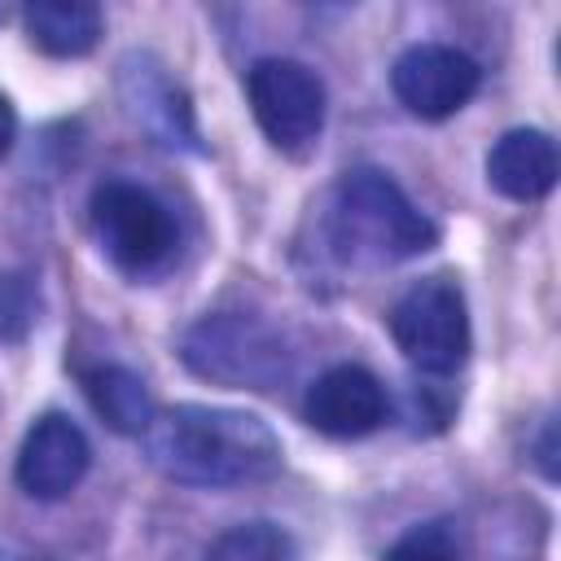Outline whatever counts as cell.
Here are the masks:
<instances>
[{
  "label": "cell",
  "instance_id": "1",
  "mask_svg": "<svg viewBox=\"0 0 561 561\" xmlns=\"http://www.w3.org/2000/svg\"><path fill=\"white\" fill-rule=\"evenodd\" d=\"M145 456L158 473L184 486H245L280 473L285 451L276 430L241 408L175 403L153 412L140 434Z\"/></svg>",
  "mask_w": 561,
  "mask_h": 561
},
{
  "label": "cell",
  "instance_id": "2",
  "mask_svg": "<svg viewBox=\"0 0 561 561\" xmlns=\"http://www.w3.org/2000/svg\"><path fill=\"white\" fill-rule=\"evenodd\" d=\"M329 245L351 267H386L425 254L438 241L434 219L377 167H355L329 202Z\"/></svg>",
  "mask_w": 561,
  "mask_h": 561
},
{
  "label": "cell",
  "instance_id": "3",
  "mask_svg": "<svg viewBox=\"0 0 561 561\" xmlns=\"http://www.w3.org/2000/svg\"><path fill=\"white\" fill-rule=\"evenodd\" d=\"M180 359L193 377L228 390H272L294 368L285 333L241 311H215L188 324L180 337Z\"/></svg>",
  "mask_w": 561,
  "mask_h": 561
},
{
  "label": "cell",
  "instance_id": "4",
  "mask_svg": "<svg viewBox=\"0 0 561 561\" xmlns=\"http://www.w3.org/2000/svg\"><path fill=\"white\" fill-rule=\"evenodd\" d=\"M390 337L403 351V359L430 377H447L469 359V307H465V289L451 276H421L412 280L390 316Z\"/></svg>",
  "mask_w": 561,
  "mask_h": 561
},
{
  "label": "cell",
  "instance_id": "5",
  "mask_svg": "<svg viewBox=\"0 0 561 561\" xmlns=\"http://www.w3.org/2000/svg\"><path fill=\"white\" fill-rule=\"evenodd\" d=\"M92 232L105 259L131 276H149L175 254V219L158 193L136 180H105L88 202Z\"/></svg>",
  "mask_w": 561,
  "mask_h": 561
},
{
  "label": "cell",
  "instance_id": "6",
  "mask_svg": "<svg viewBox=\"0 0 561 561\" xmlns=\"http://www.w3.org/2000/svg\"><path fill=\"white\" fill-rule=\"evenodd\" d=\"M245 96L276 149H307L324 127V83L294 57H259L245 70Z\"/></svg>",
  "mask_w": 561,
  "mask_h": 561
},
{
  "label": "cell",
  "instance_id": "7",
  "mask_svg": "<svg viewBox=\"0 0 561 561\" xmlns=\"http://www.w3.org/2000/svg\"><path fill=\"white\" fill-rule=\"evenodd\" d=\"M478 83H482L478 61L451 44H412L390 66V88L399 105L425 123H438L465 110Z\"/></svg>",
  "mask_w": 561,
  "mask_h": 561
},
{
  "label": "cell",
  "instance_id": "8",
  "mask_svg": "<svg viewBox=\"0 0 561 561\" xmlns=\"http://www.w3.org/2000/svg\"><path fill=\"white\" fill-rule=\"evenodd\" d=\"M302 416L311 430H320L329 438H364L390 416V394L368 368L333 364L307 386Z\"/></svg>",
  "mask_w": 561,
  "mask_h": 561
},
{
  "label": "cell",
  "instance_id": "9",
  "mask_svg": "<svg viewBox=\"0 0 561 561\" xmlns=\"http://www.w3.org/2000/svg\"><path fill=\"white\" fill-rule=\"evenodd\" d=\"M88 465H92L88 434L70 416L44 412L26 430V438L18 447V469L13 473H18V486L31 500H66L83 482Z\"/></svg>",
  "mask_w": 561,
  "mask_h": 561
},
{
  "label": "cell",
  "instance_id": "10",
  "mask_svg": "<svg viewBox=\"0 0 561 561\" xmlns=\"http://www.w3.org/2000/svg\"><path fill=\"white\" fill-rule=\"evenodd\" d=\"M118 83H123V101L131 110V118L167 149H202L197 145V123L188 110V96L180 92V83L167 75V66L149 53H131L118 66Z\"/></svg>",
  "mask_w": 561,
  "mask_h": 561
},
{
  "label": "cell",
  "instance_id": "11",
  "mask_svg": "<svg viewBox=\"0 0 561 561\" xmlns=\"http://www.w3.org/2000/svg\"><path fill=\"white\" fill-rule=\"evenodd\" d=\"M486 180L508 202H539L557 184V140L539 127L504 131L486 153Z\"/></svg>",
  "mask_w": 561,
  "mask_h": 561
},
{
  "label": "cell",
  "instance_id": "12",
  "mask_svg": "<svg viewBox=\"0 0 561 561\" xmlns=\"http://www.w3.org/2000/svg\"><path fill=\"white\" fill-rule=\"evenodd\" d=\"M26 35L48 57H83L101 44L105 18L92 0H35L22 9Z\"/></svg>",
  "mask_w": 561,
  "mask_h": 561
},
{
  "label": "cell",
  "instance_id": "13",
  "mask_svg": "<svg viewBox=\"0 0 561 561\" xmlns=\"http://www.w3.org/2000/svg\"><path fill=\"white\" fill-rule=\"evenodd\" d=\"M83 390L88 403L96 408V416L114 430V434H145L153 421V399L149 386L123 368V364H96L83 373Z\"/></svg>",
  "mask_w": 561,
  "mask_h": 561
},
{
  "label": "cell",
  "instance_id": "14",
  "mask_svg": "<svg viewBox=\"0 0 561 561\" xmlns=\"http://www.w3.org/2000/svg\"><path fill=\"white\" fill-rule=\"evenodd\" d=\"M206 561H298V539L276 522H237L210 543Z\"/></svg>",
  "mask_w": 561,
  "mask_h": 561
},
{
  "label": "cell",
  "instance_id": "15",
  "mask_svg": "<svg viewBox=\"0 0 561 561\" xmlns=\"http://www.w3.org/2000/svg\"><path fill=\"white\" fill-rule=\"evenodd\" d=\"M386 561H465V552L451 522H416L386 548Z\"/></svg>",
  "mask_w": 561,
  "mask_h": 561
},
{
  "label": "cell",
  "instance_id": "16",
  "mask_svg": "<svg viewBox=\"0 0 561 561\" xmlns=\"http://www.w3.org/2000/svg\"><path fill=\"white\" fill-rule=\"evenodd\" d=\"M35 324V289L31 276L4 272L0 276V342H22Z\"/></svg>",
  "mask_w": 561,
  "mask_h": 561
},
{
  "label": "cell",
  "instance_id": "17",
  "mask_svg": "<svg viewBox=\"0 0 561 561\" xmlns=\"http://www.w3.org/2000/svg\"><path fill=\"white\" fill-rule=\"evenodd\" d=\"M13 136H18V114H13V105H9V96L0 92V158L13 149Z\"/></svg>",
  "mask_w": 561,
  "mask_h": 561
}]
</instances>
